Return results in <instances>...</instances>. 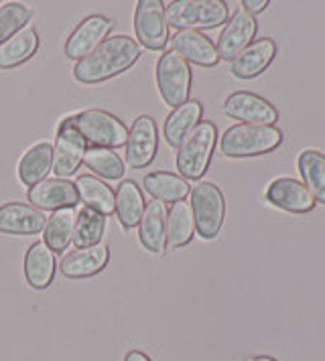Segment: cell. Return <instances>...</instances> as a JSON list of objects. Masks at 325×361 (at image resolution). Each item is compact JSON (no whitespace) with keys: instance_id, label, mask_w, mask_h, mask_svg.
Here are the masks:
<instances>
[{"instance_id":"obj_1","label":"cell","mask_w":325,"mask_h":361,"mask_svg":"<svg viewBox=\"0 0 325 361\" xmlns=\"http://www.w3.org/2000/svg\"><path fill=\"white\" fill-rule=\"evenodd\" d=\"M141 57V45L126 35L108 37L96 51L73 67V75L81 83H102L124 73Z\"/></svg>"},{"instance_id":"obj_2","label":"cell","mask_w":325,"mask_h":361,"mask_svg":"<svg viewBox=\"0 0 325 361\" xmlns=\"http://www.w3.org/2000/svg\"><path fill=\"white\" fill-rule=\"evenodd\" d=\"M283 145V132L276 126L236 124L230 126L220 138V152L232 159L259 157L273 152Z\"/></svg>"},{"instance_id":"obj_3","label":"cell","mask_w":325,"mask_h":361,"mask_svg":"<svg viewBox=\"0 0 325 361\" xmlns=\"http://www.w3.org/2000/svg\"><path fill=\"white\" fill-rule=\"evenodd\" d=\"M165 18L179 31L215 29L228 23V4L224 0H175L165 6Z\"/></svg>"},{"instance_id":"obj_4","label":"cell","mask_w":325,"mask_h":361,"mask_svg":"<svg viewBox=\"0 0 325 361\" xmlns=\"http://www.w3.org/2000/svg\"><path fill=\"white\" fill-rule=\"evenodd\" d=\"M218 142V128L213 122L201 120L177 148V169L183 179H201L208 171Z\"/></svg>"},{"instance_id":"obj_5","label":"cell","mask_w":325,"mask_h":361,"mask_svg":"<svg viewBox=\"0 0 325 361\" xmlns=\"http://www.w3.org/2000/svg\"><path fill=\"white\" fill-rule=\"evenodd\" d=\"M69 118L90 148H116L126 145L129 128L106 110L92 108Z\"/></svg>"},{"instance_id":"obj_6","label":"cell","mask_w":325,"mask_h":361,"mask_svg":"<svg viewBox=\"0 0 325 361\" xmlns=\"http://www.w3.org/2000/svg\"><path fill=\"white\" fill-rule=\"evenodd\" d=\"M191 214H194L195 231L203 240H213L222 231L224 219H226V199L222 189L211 183L201 180L191 191Z\"/></svg>"},{"instance_id":"obj_7","label":"cell","mask_w":325,"mask_h":361,"mask_svg":"<svg viewBox=\"0 0 325 361\" xmlns=\"http://www.w3.org/2000/svg\"><path fill=\"white\" fill-rule=\"evenodd\" d=\"M155 78H157V87L161 92V98L165 99L167 106L177 108L189 99L191 67L179 53H175L173 49L162 53L159 63H157Z\"/></svg>"},{"instance_id":"obj_8","label":"cell","mask_w":325,"mask_h":361,"mask_svg":"<svg viewBox=\"0 0 325 361\" xmlns=\"http://www.w3.org/2000/svg\"><path fill=\"white\" fill-rule=\"evenodd\" d=\"M88 145L83 140L78 128L73 126L71 118L67 116L61 120L59 128H57V138H55V147H53V171L57 175V179L71 177L80 164L83 163Z\"/></svg>"},{"instance_id":"obj_9","label":"cell","mask_w":325,"mask_h":361,"mask_svg":"<svg viewBox=\"0 0 325 361\" xmlns=\"http://www.w3.org/2000/svg\"><path fill=\"white\" fill-rule=\"evenodd\" d=\"M134 33L146 49L161 51L169 43V25L161 0H141L134 13Z\"/></svg>"},{"instance_id":"obj_10","label":"cell","mask_w":325,"mask_h":361,"mask_svg":"<svg viewBox=\"0 0 325 361\" xmlns=\"http://www.w3.org/2000/svg\"><path fill=\"white\" fill-rule=\"evenodd\" d=\"M126 166L145 169L155 161L159 150V132L157 122L150 116L141 114L130 126L126 138Z\"/></svg>"},{"instance_id":"obj_11","label":"cell","mask_w":325,"mask_h":361,"mask_svg":"<svg viewBox=\"0 0 325 361\" xmlns=\"http://www.w3.org/2000/svg\"><path fill=\"white\" fill-rule=\"evenodd\" d=\"M224 114L234 120H242V124L259 126H275L278 120L275 106L252 92H234L232 96H228L224 102Z\"/></svg>"},{"instance_id":"obj_12","label":"cell","mask_w":325,"mask_h":361,"mask_svg":"<svg viewBox=\"0 0 325 361\" xmlns=\"http://www.w3.org/2000/svg\"><path fill=\"white\" fill-rule=\"evenodd\" d=\"M112 29L114 20L104 15H92V17L83 18L76 27V31L65 41V55L69 59L81 61L83 57H88L92 51H96L106 41V37L110 35Z\"/></svg>"},{"instance_id":"obj_13","label":"cell","mask_w":325,"mask_h":361,"mask_svg":"<svg viewBox=\"0 0 325 361\" xmlns=\"http://www.w3.org/2000/svg\"><path fill=\"white\" fill-rule=\"evenodd\" d=\"M256 31H259L256 17L248 15L242 8L236 11L226 23L224 31L218 39V45H215L220 59L234 61L252 43V39L256 37Z\"/></svg>"},{"instance_id":"obj_14","label":"cell","mask_w":325,"mask_h":361,"mask_svg":"<svg viewBox=\"0 0 325 361\" xmlns=\"http://www.w3.org/2000/svg\"><path fill=\"white\" fill-rule=\"evenodd\" d=\"M266 201L289 214H309L315 207V199L301 180L278 177L266 187Z\"/></svg>"},{"instance_id":"obj_15","label":"cell","mask_w":325,"mask_h":361,"mask_svg":"<svg viewBox=\"0 0 325 361\" xmlns=\"http://www.w3.org/2000/svg\"><path fill=\"white\" fill-rule=\"evenodd\" d=\"M29 201L41 212H57L78 205L76 183L65 179H45L29 189Z\"/></svg>"},{"instance_id":"obj_16","label":"cell","mask_w":325,"mask_h":361,"mask_svg":"<svg viewBox=\"0 0 325 361\" xmlns=\"http://www.w3.org/2000/svg\"><path fill=\"white\" fill-rule=\"evenodd\" d=\"M47 226V217L41 209L27 203H4L0 207V231L15 235H35Z\"/></svg>"},{"instance_id":"obj_17","label":"cell","mask_w":325,"mask_h":361,"mask_svg":"<svg viewBox=\"0 0 325 361\" xmlns=\"http://www.w3.org/2000/svg\"><path fill=\"white\" fill-rule=\"evenodd\" d=\"M173 51L179 53L187 63L199 67H213L220 63V55L210 37L199 31H177L173 39H169Z\"/></svg>"},{"instance_id":"obj_18","label":"cell","mask_w":325,"mask_h":361,"mask_svg":"<svg viewBox=\"0 0 325 361\" xmlns=\"http://www.w3.org/2000/svg\"><path fill=\"white\" fill-rule=\"evenodd\" d=\"M276 55V43L271 37L252 41L246 49L232 61V73L240 80H252L264 73Z\"/></svg>"},{"instance_id":"obj_19","label":"cell","mask_w":325,"mask_h":361,"mask_svg":"<svg viewBox=\"0 0 325 361\" xmlns=\"http://www.w3.org/2000/svg\"><path fill=\"white\" fill-rule=\"evenodd\" d=\"M110 260V250L106 244H96L92 247H81L67 254L59 264L61 274L67 279H88L104 270Z\"/></svg>"},{"instance_id":"obj_20","label":"cell","mask_w":325,"mask_h":361,"mask_svg":"<svg viewBox=\"0 0 325 361\" xmlns=\"http://www.w3.org/2000/svg\"><path fill=\"white\" fill-rule=\"evenodd\" d=\"M167 207L162 201H150L145 207V214L138 224L141 244L150 252L161 256L167 247Z\"/></svg>"},{"instance_id":"obj_21","label":"cell","mask_w":325,"mask_h":361,"mask_svg":"<svg viewBox=\"0 0 325 361\" xmlns=\"http://www.w3.org/2000/svg\"><path fill=\"white\" fill-rule=\"evenodd\" d=\"M55 254L45 246V242H35L25 254V279L32 288L43 290L55 279Z\"/></svg>"},{"instance_id":"obj_22","label":"cell","mask_w":325,"mask_h":361,"mask_svg":"<svg viewBox=\"0 0 325 361\" xmlns=\"http://www.w3.org/2000/svg\"><path fill=\"white\" fill-rule=\"evenodd\" d=\"M201 116H203V106L197 99H187L185 104L173 108V112L167 116V120H165V138H167V142L173 148H179L183 138L201 122Z\"/></svg>"},{"instance_id":"obj_23","label":"cell","mask_w":325,"mask_h":361,"mask_svg":"<svg viewBox=\"0 0 325 361\" xmlns=\"http://www.w3.org/2000/svg\"><path fill=\"white\" fill-rule=\"evenodd\" d=\"M76 191L80 201L98 214L110 215L116 209V193L110 185H106L102 179L92 175H80L76 180Z\"/></svg>"},{"instance_id":"obj_24","label":"cell","mask_w":325,"mask_h":361,"mask_svg":"<svg viewBox=\"0 0 325 361\" xmlns=\"http://www.w3.org/2000/svg\"><path fill=\"white\" fill-rule=\"evenodd\" d=\"M145 197L141 187L134 180L124 179L118 185L116 191V215L124 230H132L141 224V217L145 214Z\"/></svg>"},{"instance_id":"obj_25","label":"cell","mask_w":325,"mask_h":361,"mask_svg":"<svg viewBox=\"0 0 325 361\" xmlns=\"http://www.w3.org/2000/svg\"><path fill=\"white\" fill-rule=\"evenodd\" d=\"M39 49V35L32 27H25L4 45H0V69H15L31 59Z\"/></svg>"},{"instance_id":"obj_26","label":"cell","mask_w":325,"mask_h":361,"mask_svg":"<svg viewBox=\"0 0 325 361\" xmlns=\"http://www.w3.org/2000/svg\"><path fill=\"white\" fill-rule=\"evenodd\" d=\"M51 169H53V147L49 142H39L20 157L18 179L23 185L32 187V185L45 180Z\"/></svg>"},{"instance_id":"obj_27","label":"cell","mask_w":325,"mask_h":361,"mask_svg":"<svg viewBox=\"0 0 325 361\" xmlns=\"http://www.w3.org/2000/svg\"><path fill=\"white\" fill-rule=\"evenodd\" d=\"M76 221L78 214L76 207H67V209H57L47 219V226L43 230V242L45 246L55 254V252H64L67 246L73 242V233H76Z\"/></svg>"},{"instance_id":"obj_28","label":"cell","mask_w":325,"mask_h":361,"mask_svg":"<svg viewBox=\"0 0 325 361\" xmlns=\"http://www.w3.org/2000/svg\"><path fill=\"white\" fill-rule=\"evenodd\" d=\"M146 193L162 203H177L189 195V183L173 173H148L143 179Z\"/></svg>"},{"instance_id":"obj_29","label":"cell","mask_w":325,"mask_h":361,"mask_svg":"<svg viewBox=\"0 0 325 361\" xmlns=\"http://www.w3.org/2000/svg\"><path fill=\"white\" fill-rule=\"evenodd\" d=\"M195 235V221L191 207L187 201L173 203L171 212L167 214V246L171 250L187 246Z\"/></svg>"},{"instance_id":"obj_30","label":"cell","mask_w":325,"mask_h":361,"mask_svg":"<svg viewBox=\"0 0 325 361\" xmlns=\"http://www.w3.org/2000/svg\"><path fill=\"white\" fill-rule=\"evenodd\" d=\"M299 173L303 177V185L309 189V193L313 195L315 201L325 203V154L315 150V148H307L299 154Z\"/></svg>"},{"instance_id":"obj_31","label":"cell","mask_w":325,"mask_h":361,"mask_svg":"<svg viewBox=\"0 0 325 361\" xmlns=\"http://www.w3.org/2000/svg\"><path fill=\"white\" fill-rule=\"evenodd\" d=\"M83 163L88 169H92V173L108 180L122 179L124 171H126V163L114 152L112 148H88Z\"/></svg>"},{"instance_id":"obj_32","label":"cell","mask_w":325,"mask_h":361,"mask_svg":"<svg viewBox=\"0 0 325 361\" xmlns=\"http://www.w3.org/2000/svg\"><path fill=\"white\" fill-rule=\"evenodd\" d=\"M104 230H106V215L83 207L78 214L76 233H73V242L71 244L78 250L96 246V244H100L102 235H104Z\"/></svg>"},{"instance_id":"obj_33","label":"cell","mask_w":325,"mask_h":361,"mask_svg":"<svg viewBox=\"0 0 325 361\" xmlns=\"http://www.w3.org/2000/svg\"><path fill=\"white\" fill-rule=\"evenodd\" d=\"M31 8L20 2H6L0 6V45H4L11 37L23 31L31 18Z\"/></svg>"},{"instance_id":"obj_34","label":"cell","mask_w":325,"mask_h":361,"mask_svg":"<svg viewBox=\"0 0 325 361\" xmlns=\"http://www.w3.org/2000/svg\"><path fill=\"white\" fill-rule=\"evenodd\" d=\"M266 6H268V0H242V11H246L252 17L266 11Z\"/></svg>"},{"instance_id":"obj_35","label":"cell","mask_w":325,"mask_h":361,"mask_svg":"<svg viewBox=\"0 0 325 361\" xmlns=\"http://www.w3.org/2000/svg\"><path fill=\"white\" fill-rule=\"evenodd\" d=\"M124 361H153V360H150L146 353H143V351H138V349H132V351H129V353H126Z\"/></svg>"},{"instance_id":"obj_36","label":"cell","mask_w":325,"mask_h":361,"mask_svg":"<svg viewBox=\"0 0 325 361\" xmlns=\"http://www.w3.org/2000/svg\"><path fill=\"white\" fill-rule=\"evenodd\" d=\"M248 361H276L275 357H271V355H254V357H250Z\"/></svg>"}]
</instances>
